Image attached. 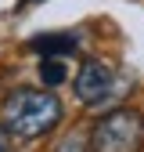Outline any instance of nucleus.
<instances>
[{
  "mask_svg": "<svg viewBox=\"0 0 144 152\" xmlns=\"http://www.w3.org/2000/svg\"><path fill=\"white\" fill-rule=\"evenodd\" d=\"M54 152H94V145H90L83 134H68V138L58 141V148H54Z\"/></svg>",
  "mask_w": 144,
  "mask_h": 152,
  "instance_id": "6",
  "label": "nucleus"
},
{
  "mask_svg": "<svg viewBox=\"0 0 144 152\" xmlns=\"http://www.w3.org/2000/svg\"><path fill=\"white\" fill-rule=\"evenodd\" d=\"M76 98L83 105H108L112 98H119V80H115L112 65L101 58L83 62L76 72Z\"/></svg>",
  "mask_w": 144,
  "mask_h": 152,
  "instance_id": "3",
  "label": "nucleus"
},
{
  "mask_svg": "<svg viewBox=\"0 0 144 152\" xmlns=\"http://www.w3.org/2000/svg\"><path fill=\"white\" fill-rule=\"evenodd\" d=\"M65 76H68V69H65L61 58H43V62H40V80H43V87L65 83Z\"/></svg>",
  "mask_w": 144,
  "mask_h": 152,
  "instance_id": "5",
  "label": "nucleus"
},
{
  "mask_svg": "<svg viewBox=\"0 0 144 152\" xmlns=\"http://www.w3.org/2000/svg\"><path fill=\"white\" fill-rule=\"evenodd\" d=\"M94 152H140L144 148V116L137 109H112L90 130Z\"/></svg>",
  "mask_w": 144,
  "mask_h": 152,
  "instance_id": "2",
  "label": "nucleus"
},
{
  "mask_svg": "<svg viewBox=\"0 0 144 152\" xmlns=\"http://www.w3.org/2000/svg\"><path fill=\"white\" fill-rule=\"evenodd\" d=\"M29 51L43 54V58H61V54H76L79 51V36L76 33H43V36H32Z\"/></svg>",
  "mask_w": 144,
  "mask_h": 152,
  "instance_id": "4",
  "label": "nucleus"
},
{
  "mask_svg": "<svg viewBox=\"0 0 144 152\" xmlns=\"http://www.w3.org/2000/svg\"><path fill=\"white\" fill-rule=\"evenodd\" d=\"M32 4H40V0H22V7H32Z\"/></svg>",
  "mask_w": 144,
  "mask_h": 152,
  "instance_id": "8",
  "label": "nucleus"
},
{
  "mask_svg": "<svg viewBox=\"0 0 144 152\" xmlns=\"http://www.w3.org/2000/svg\"><path fill=\"white\" fill-rule=\"evenodd\" d=\"M0 152H11V130H7L4 116H0Z\"/></svg>",
  "mask_w": 144,
  "mask_h": 152,
  "instance_id": "7",
  "label": "nucleus"
},
{
  "mask_svg": "<svg viewBox=\"0 0 144 152\" xmlns=\"http://www.w3.org/2000/svg\"><path fill=\"white\" fill-rule=\"evenodd\" d=\"M0 116H4V123H7V130H11L14 138H29V141H32V138L50 134V130L61 123L65 109H61V102L54 98V94H47V91L18 87V91H11L7 98H4Z\"/></svg>",
  "mask_w": 144,
  "mask_h": 152,
  "instance_id": "1",
  "label": "nucleus"
}]
</instances>
